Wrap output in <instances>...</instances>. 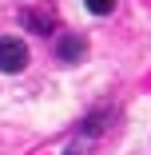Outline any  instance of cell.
<instances>
[{"label":"cell","mask_w":151,"mask_h":155,"mask_svg":"<svg viewBox=\"0 0 151 155\" xmlns=\"http://www.w3.org/2000/svg\"><path fill=\"white\" fill-rule=\"evenodd\" d=\"M24 68H28V44L16 40V36H0V72L16 76Z\"/></svg>","instance_id":"obj_1"},{"label":"cell","mask_w":151,"mask_h":155,"mask_svg":"<svg viewBox=\"0 0 151 155\" xmlns=\"http://www.w3.org/2000/svg\"><path fill=\"white\" fill-rule=\"evenodd\" d=\"M56 56L64 60V64H80V60L87 56V40H84V36H76V32L60 36V40H56Z\"/></svg>","instance_id":"obj_2"},{"label":"cell","mask_w":151,"mask_h":155,"mask_svg":"<svg viewBox=\"0 0 151 155\" xmlns=\"http://www.w3.org/2000/svg\"><path fill=\"white\" fill-rule=\"evenodd\" d=\"M107 119H111V107H100V111H92L84 119V127H80V135L84 139H92V135H100L103 127H107Z\"/></svg>","instance_id":"obj_3"},{"label":"cell","mask_w":151,"mask_h":155,"mask_svg":"<svg viewBox=\"0 0 151 155\" xmlns=\"http://www.w3.org/2000/svg\"><path fill=\"white\" fill-rule=\"evenodd\" d=\"M20 20L32 28V32H40V36H48V32H52V24H56V16H52V12H32V8L20 12Z\"/></svg>","instance_id":"obj_4"},{"label":"cell","mask_w":151,"mask_h":155,"mask_svg":"<svg viewBox=\"0 0 151 155\" xmlns=\"http://www.w3.org/2000/svg\"><path fill=\"white\" fill-rule=\"evenodd\" d=\"M84 4H87V12H92V16H107V12L115 8V0H84Z\"/></svg>","instance_id":"obj_5"},{"label":"cell","mask_w":151,"mask_h":155,"mask_svg":"<svg viewBox=\"0 0 151 155\" xmlns=\"http://www.w3.org/2000/svg\"><path fill=\"white\" fill-rule=\"evenodd\" d=\"M64 155H87V139H84V135H76V139L68 143V151H64Z\"/></svg>","instance_id":"obj_6"}]
</instances>
